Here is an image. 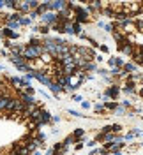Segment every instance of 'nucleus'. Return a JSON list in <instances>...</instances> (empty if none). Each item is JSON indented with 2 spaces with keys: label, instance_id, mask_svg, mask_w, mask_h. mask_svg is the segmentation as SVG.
<instances>
[{
  "label": "nucleus",
  "instance_id": "nucleus-10",
  "mask_svg": "<svg viewBox=\"0 0 143 155\" xmlns=\"http://www.w3.org/2000/svg\"><path fill=\"white\" fill-rule=\"evenodd\" d=\"M120 130H122L120 125H111V132H120Z\"/></svg>",
  "mask_w": 143,
  "mask_h": 155
},
{
  "label": "nucleus",
  "instance_id": "nucleus-1",
  "mask_svg": "<svg viewBox=\"0 0 143 155\" xmlns=\"http://www.w3.org/2000/svg\"><path fill=\"white\" fill-rule=\"evenodd\" d=\"M122 146H124V143H122L120 139H117L113 145H108V146H106V150H108V152H111V153H118V150H120Z\"/></svg>",
  "mask_w": 143,
  "mask_h": 155
},
{
  "label": "nucleus",
  "instance_id": "nucleus-16",
  "mask_svg": "<svg viewBox=\"0 0 143 155\" xmlns=\"http://www.w3.org/2000/svg\"><path fill=\"white\" fill-rule=\"evenodd\" d=\"M141 81H143V76H141Z\"/></svg>",
  "mask_w": 143,
  "mask_h": 155
},
{
  "label": "nucleus",
  "instance_id": "nucleus-13",
  "mask_svg": "<svg viewBox=\"0 0 143 155\" xmlns=\"http://www.w3.org/2000/svg\"><path fill=\"white\" fill-rule=\"evenodd\" d=\"M95 111H104V106H95Z\"/></svg>",
  "mask_w": 143,
  "mask_h": 155
},
{
  "label": "nucleus",
  "instance_id": "nucleus-15",
  "mask_svg": "<svg viewBox=\"0 0 143 155\" xmlns=\"http://www.w3.org/2000/svg\"><path fill=\"white\" fill-rule=\"evenodd\" d=\"M140 97H143V87H141V90H140Z\"/></svg>",
  "mask_w": 143,
  "mask_h": 155
},
{
  "label": "nucleus",
  "instance_id": "nucleus-12",
  "mask_svg": "<svg viewBox=\"0 0 143 155\" xmlns=\"http://www.w3.org/2000/svg\"><path fill=\"white\" fill-rule=\"evenodd\" d=\"M80 136H83V130L81 129H78L76 132H74V137H80Z\"/></svg>",
  "mask_w": 143,
  "mask_h": 155
},
{
  "label": "nucleus",
  "instance_id": "nucleus-6",
  "mask_svg": "<svg viewBox=\"0 0 143 155\" xmlns=\"http://www.w3.org/2000/svg\"><path fill=\"white\" fill-rule=\"evenodd\" d=\"M136 71V65L134 64H124V72L127 74V72H134Z\"/></svg>",
  "mask_w": 143,
  "mask_h": 155
},
{
  "label": "nucleus",
  "instance_id": "nucleus-2",
  "mask_svg": "<svg viewBox=\"0 0 143 155\" xmlns=\"http://www.w3.org/2000/svg\"><path fill=\"white\" fill-rule=\"evenodd\" d=\"M11 99H12V97H9V95H2V99H0V113H2V111L7 113V107H9Z\"/></svg>",
  "mask_w": 143,
  "mask_h": 155
},
{
  "label": "nucleus",
  "instance_id": "nucleus-17",
  "mask_svg": "<svg viewBox=\"0 0 143 155\" xmlns=\"http://www.w3.org/2000/svg\"><path fill=\"white\" fill-rule=\"evenodd\" d=\"M141 65H143V64H141Z\"/></svg>",
  "mask_w": 143,
  "mask_h": 155
},
{
  "label": "nucleus",
  "instance_id": "nucleus-9",
  "mask_svg": "<svg viewBox=\"0 0 143 155\" xmlns=\"http://www.w3.org/2000/svg\"><path fill=\"white\" fill-rule=\"evenodd\" d=\"M134 23H136V30H138V32H141V34H143V19H136Z\"/></svg>",
  "mask_w": 143,
  "mask_h": 155
},
{
  "label": "nucleus",
  "instance_id": "nucleus-11",
  "mask_svg": "<svg viewBox=\"0 0 143 155\" xmlns=\"http://www.w3.org/2000/svg\"><path fill=\"white\" fill-rule=\"evenodd\" d=\"M55 19H57L55 14H48V16H46V21H55Z\"/></svg>",
  "mask_w": 143,
  "mask_h": 155
},
{
  "label": "nucleus",
  "instance_id": "nucleus-8",
  "mask_svg": "<svg viewBox=\"0 0 143 155\" xmlns=\"http://www.w3.org/2000/svg\"><path fill=\"white\" fill-rule=\"evenodd\" d=\"M117 107H118V104H117V102H106L104 104V109H117Z\"/></svg>",
  "mask_w": 143,
  "mask_h": 155
},
{
  "label": "nucleus",
  "instance_id": "nucleus-7",
  "mask_svg": "<svg viewBox=\"0 0 143 155\" xmlns=\"http://www.w3.org/2000/svg\"><path fill=\"white\" fill-rule=\"evenodd\" d=\"M99 9H101V2H94L88 5V11H92V12H97Z\"/></svg>",
  "mask_w": 143,
  "mask_h": 155
},
{
  "label": "nucleus",
  "instance_id": "nucleus-14",
  "mask_svg": "<svg viewBox=\"0 0 143 155\" xmlns=\"http://www.w3.org/2000/svg\"><path fill=\"white\" fill-rule=\"evenodd\" d=\"M101 51L103 53H108V46H101Z\"/></svg>",
  "mask_w": 143,
  "mask_h": 155
},
{
  "label": "nucleus",
  "instance_id": "nucleus-5",
  "mask_svg": "<svg viewBox=\"0 0 143 155\" xmlns=\"http://www.w3.org/2000/svg\"><path fill=\"white\" fill-rule=\"evenodd\" d=\"M133 49H134V44L127 42V44H125L124 48L120 49V51H122V53H125V55H133Z\"/></svg>",
  "mask_w": 143,
  "mask_h": 155
},
{
  "label": "nucleus",
  "instance_id": "nucleus-4",
  "mask_svg": "<svg viewBox=\"0 0 143 155\" xmlns=\"http://www.w3.org/2000/svg\"><path fill=\"white\" fill-rule=\"evenodd\" d=\"M76 19L78 21H88V12L83 9H80V7H76Z\"/></svg>",
  "mask_w": 143,
  "mask_h": 155
},
{
  "label": "nucleus",
  "instance_id": "nucleus-3",
  "mask_svg": "<svg viewBox=\"0 0 143 155\" xmlns=\"http://www.w3.org/2000/svg\"><path fill=\"white\" fill-rule=\"evenodd\" d=\"M118 92H120V87H118V85H113V87H110L108 90H106V95H104V97H111V99H117Z\"/></svg>",
  "mask_w": 143,
  "mask_h": 155
}]
</instances>
